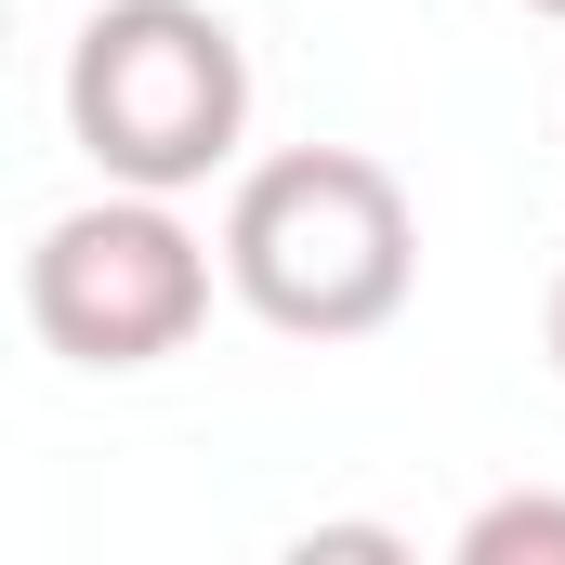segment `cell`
Wrapping results in <instances>:
<instances>
[{
  "label": "cell",
  "instance_id": "obj_1",
  "mask_svg": "<svg viewBox=\"0 0 565 565\" xmlns=\"http://www.w3.org/2000/svg\"><path fill=\"white\" fill-rule=\"evenodd\" d=\"M224 289L277 342H369L422 289V211L369 145H277L224 198Z\"/></svg>",
  "mask_w": 565,
  "mask_h": 565
},
{
  "label": "cell",
  "instance_id": "obj_2",
  "mask_svg": "<svg viewBox=\"0 0 565 565\" xmlns=\"http://www.w3.org/2000/svg\"><path fill=\"white\" fill-rule=\"evenodd\" d=\"M66 132L119 198H184L250 145V40L211 0H93L66 40Z\"/></svg>",
  "mask_w": 565,
  "mask_h": 565
},
{
  "label": "cell",
  "instance_id": "obj_3",
  "mask_svg": "<svg viewBox=\"0 0 565 565\" xmlns=\"http://www.w3.org/2000/svg\"><path fill=\"white\" fill-rule=\"evenodd\" d=\"M224 237H198L171 198H79L26 237V329L66 369H158L211 329Z\"/></svg>",
  "mask_w": 565,
  "mask_h": 565
},
{
  "label": "cell",
  "instance_id": "obj_4",
  "mask_svg": "<svg viewBox=\"0 0 565 565\" xmlns=\"http://www.w3.org/2000/svg\"><path fill=\"white\" fill-rule=\"evenodd\" d=\"M447 565H565V487H500L447 540Z\"/></svg>",
  "mask_w": 565,
  "mask_h": 565
},
{
  "label": "cell",
  "instance_id": "obj_5",
  "mask_svg": "<svg viewBox=\"0 0 565 565\" xmlns=\"http://www.w3.org/2000/svg\"><path fill=\"white\" fill-rule=\"evenodd\" d=\"M277 565H422V553H408V540H395L382 513H329V526H302Z\"/></svg>",
  "mask_w": 565,
  "mask_h": 565
},
{
  "label": "cell",
  "instance_id": "obj_6",
  "mask_svg": "<svg viewBox=\"0 0 565 565\" xmlns=\"http://www.w3.org/2000/svg\"><path fill=\"white\" fill-rule=\"evenodd\" d=\"M540 342H553V369H565V264H553V302H540Z\"/></svg>",
  "mask_w": 565,
  "mask_h": 565
},
{
  "label": "cell",
  "instance_id": "obj_7",
  "mask_svg": "<svg viewBox=\"0 0 565 565\" xmlns=\"http://www.w3.org/2000/svg\"><path fill=\"white\" fill-rule=\"evenodd\" d=\"M526 13H553V26H565V0H526Z\"/></svg>",
  "mask_w": 565,
  "mask_h": 565
}]
</instances>
